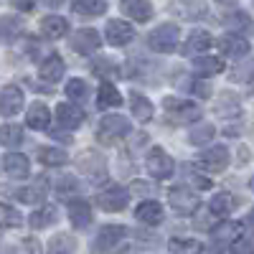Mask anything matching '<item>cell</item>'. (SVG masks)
<instances>
[{"label":"cell","instance_id":"6da1fadb","mask_svg":"<svg viewBox=\"0 0 254 254\" xmlns=\"http://www.w3.org/2000/svg\"><path fill=\"white\" fill-rule=\"evenodd\" d=\"M127 132H130V120L122 117V115H107L102 117L99 127H97V135L102 142H115V140H122Z\"/></svg>","mask_w":254,"mask_h":254},{"label":"cell","instance_id":"7a4b0ae2","mask_svg":"<svg viewBox=\"0 0 254 254\" xmlns=\"http://www.w3.org/2000/svg\"><path fill=\"white\" fill-rule=\"evenodd\" d=\"M178 36H181L178 26L165 23V26H158L150 36H147V44H150V49L158 51V54H171L178 46Z\"/></svg>","mask_w":254,"mask_h":254},{"label":"cell","instance_id":"3957f363","mask_svg":"<svg viewBox=\"0 0 254 254\" xmlns=\"http://www.w3.org/2000/svg\"><path fill=\"white\" fill-rule=\"evenodd\" d=\"M145 168H147V173H150L153 178H171L173 171H176V163L163 147H153L150 155H147V160H145Z\"/></svg>","mask_w":254,"mask_h":254},{"label":"cell","instance_id":"277c9868","mask_svg":"<svg viewBox=\"0 0 254 254\" xmlns=\"http://www.w3.org/2000/svg\"><path fill=\"white\" fill-rule=\"evenodd\" d=\"M163 107H165V112H168V115H171V120H176V122H190V120H198V117H201L198 104L188 102V99L165 97Z\"/></svg>","mask_w":254,"mask_h":254},{"label":"cell","instance_id":"5b68a950","mask_svg":"<svg viewBox=\"0 0 254 254\" xmlns=\"http://www.w3.org/2000/svg\"><path fill=\"white\" fill-rule=\"evenodd\" d=\"M168 201H171V206L178 211V214H183V216L196 214V208H198V196H196L190 188H186V186H176V188H171V193H168Z\"/></svg>","mask_w":254,"mask_h":254},{"label":"cell","instance_id":"8992f818","mask_svg":"<svg viewBox=\"0 0 254 254\" xmlns=\"http://www.w3.org/2000/svg\"><path fill=\"white\" fill-rule=\"evenodd\" d=\"M211 237H214V249L229 247V244H234L242 237V224H237V221H219L214 229H211Z\"/></svg>","mask_w":254,"mask_h":254},{"label":"cell","instance_id":"52a82bcc","mask_svg":"<svg viewBox=\"0 0 254 254\" xmlns=\"http://www.w3.org/2000/svg\"><path fill=\"white\" fill-rule=\"evenodd\" d=\"M104 36H107V44L112 46H127L135 36V28L130 23H125V20H107Z\"/></svg>","mask_w":254,"mask_h":254},{"label":"cell","instance_id":"ba28073f","mask_svg":"<svg viewBox=\"0 0 254 254\" xmlns=\"http://www.w3.org/2000/svg\"><path fill=\"white\" fill-rule=\"evenodd\" d=\"M20 110H23V92H20V87H15V84L3 87V92H0V112L5 117H15Z\"/></svg>","mask_w":254,"mask_h":254},{"label":"cell","instance_id":"9c48e42d","mask_svg":"<svg viewBox=\"0 0 254 254\" xmlns=\"http://www.w3.org/2000/svg\"><path fill=\"white\" fill-rule=\"evenodd\" d=\"M127 201H130V196H127V190L120 188V186H112V188L102 190V193L97 196L99 208L110 211V214H115V211H122V208L127 206Z\"/></svg>","mask_w":254,"mask_h":254},{"label":"cell","instance_id":"30bf717a","mask_svg":"<svg viewBox=\"0 0 254 254\" xmlns=\"http://www.w3.org/2000/svg\"><path fill=\"white\" fill-rule=\"evenodd\" d=\"M99 33L97 31H92V28H81V31H76L74 36H71V49L76 51V54H81V56H89V54H94L97 49H99Z\"/></svg>","mask_w":254,"mask_h":254},{"label":"cell","instance_id":"8fae6325","mask_svg":"<svg viewBox=\"0 0 254 254\" xmlns=\"http://www.w3.org/2000/svg\"><path fill=\"white\" fill-rule=\"evenodd\" d=\"M79 171L87 176V178H94V181H104L107 178V163H104L102 155H81L79 158Z\"/></svg>","mask_w":254,"mask_h":254},{"label":"cell","instance_id":"7c38bea8","mask_svg":"<svg viewBox=\"0 0 254 254\" xmlns=\"http://www.w3.org/2000/svg\"><path fill=\"white\" fill-rule=\"evenodd\" d=\"M125 234H127V229L125 226H104V229H99V234H97V242H94V249H99V252H104V249H115L122 239H125Z\"/></svg>","mask_w":254,"mask_h":254},{"label":"cell","instance_id":"4fadbf2b","mask_svg":"<svg viewBox=\"0 0 254 254\" xmlns=\"http://www.w3.org/2000/svg\"><path fill=\"white\" fill-rule=\"evenodd\" d=\"M122 13L130 15L132 20H137V23H147L153 15V5L147 3V0H122L120 3Z\"/></svg>","mask_w":254,"mask_h":254},{"label":"cell","instance_id":"5bb4252c","mask_svg":"<svg viewBox=\"0 0 254 254\" xmlns=\"http://www.w3.org/2000/svg\"><path fill=\"white\" fill-rule=\"evenodd\" d=\"M135 219L142 221L145 226H158L163 221V206L158 201H142L135 208Z\"/></svg>","mask_w":254,"mask_h":254},{"label":"cell","instance_id":"9a60e30c","mask_svg":"<svg viewBox=\"0 0 254 254\" xmlns=\"http://www.w3.org/2000/svg\"><path fill=\"white\" fill-rule=\"evenodd\" d=\"M3 168H5V173L10 178H26L31 173V163L26 155H20V153H8L3 158Z\"/></svg>","mask_w":254,"mask_h":254},{"label":"cell","instance_id":"2e32d148","mask_svg":"<svg viewBox=\"0 0 254 254\" xmlns=\"http://www.w3.org/2000/svg\"><path fill=\"white\" fill-rule=\"evenodd\" d=\"M201 165H206L208 171H214V173L224 171V168L229 165V150H226L224 145L211 147V150H206V153L201 155Z\"/></svg>","mask_w":254,"mask_h":254},{"label":"cell","instance_id":"e0dca14e","mask_svg":"<svg viewBox=\"0 0 254 254\" xmlns=\"http://www.w3.org/2000/svg\"><path fill=\"white\" fill-rule=\"evenodd\" d=\"M69 219L76 229H87L92 224V206L87 201H81V198L71 201L69 203Z\"/></svg>","mask_w":254,"mask_h":254},{"label":"cell","instance_id":"ac0fdd59","mask_svg":"<svg viewBox=\"0 0 254 254\" xmlns=\"http://www.w3.org/2000/svg\"><path fill=\"white\" fill-rule=\"evenodd\" d=\"M211 44H214V38H211L208 31H193L188 36L186 46H183V54L186 56H196V54H203L206 49H211Z\"/></svg>","mask_w":254,"mask_h":254},{"label":"cell","instance_id":"d6986e66","mask_svg":"<svg viewBox=\"0 0 254 254\" xmlns=\"http://www.w3.org/2000/svg\"><path fill=\"white\" fill-rule=\"evenodd\" d=\"M56 122L61 127H79L84 122V112L76 107V104H59L56 107Z\"/></svg>","mask_w":254,"mask_h":254},{"label":"cell","instance_id":"ffe728a7","mask_svg":"<svg viewBox=\"0 0 254 254\" xmlns=\"http://www.w3.org/2000/svg\"><path fill=\"white\" fill-rule=\"evenodd\" d=\"M64 71H66V64H64L61 56H49L38 66V76L44 79V81H59L64 76Z\"/></svg>","mask_w":254,"mask_h":254},{"label":"cell","instance_id":"44dd1931","mask_svg":"<svg viewBox=\"0 0 254 254\" xmlns=\"http://www.w3.org/2000/svg\"><path fill=\"white\" fill-rule=\"evenodd\" d=\"M219 49H221L224 56H234V59L249 56V44H247L244 38H239V36H226V38H221V41H219Z\"/></svg>","mask_w":254,"mask_h":254},{"label":"cell","instance_id":"7402d4cb","mask_svg":"<svg viewBox=\"0 0 254 254\" xmlns=\"http://www.w3.org/2000/svg\"><path fill=\"white\" fill-rule=\"evenodd\" d=\"M28 127H33V130H46L49 122H51V112L44 102H36L28 107V117H26Z\"/></svg>","mask_w":254,"mask_h":254},{"label":"cell","instance_id":"603a6c76","mask_svg":"<svg viewBox=\"0 0 254 254\" xmlns=\"http://www.w3.org/2000/svg\"><path fill=\"white\" fill-rule=\"evenodd\" d=\"M193 69L198 71V76H214V74L224 71V61L216 59V56H201V54H196L193 56Z\"/></svg>","mask_w":254,"mask_h":254},{"label":"cell","instance_id":"cb8c5ba5","mask_svg":"<svg viewBox=\"0 0 254 254\" xmlns=\"http://www.w3.org/2000/svg\"><path fill=\"white\" fill-rule=\"evenodd\" d=\"M41 31L49 38H61V36L69 33V20L61 18V15H46L41 20Z\"/></svg>","mask_w":254,"mask_h":254},{"label":"cell","instance_id":"d4e9b609","mask_svg":"<svg viewBox=\"0 0 254 254\" xmlns=\"http://www.w3.org/2000/svg\"><path fill=\"white\" fill-rule=\"evenodd\" d=\"M120 102H122V97H120V92H117L115 84L102 81V87H99V92H97V104H99V107H117Z\"/></svg>","mask_w":254,"mask_h":254},{"label":"cell","instance_id":"484cf974","mask_svg":"<svg viewBox=\"0 0 254 254\" xmlns=\"http://www.w3.org/2000/svg\"><path fill=\"white\" fill-rule=\"evenodd\" d=\"M214 135H216V127H214V125H211V122H198V125L190 127L188 142H190V145H203V142H208Z\"/></svg>","mask_w":254,"mask_h":254},{"label":"cell","instance_id":"4316f807","mask_svg":"<svg viewBox=\"0 0 254 254\" xmlns=\"http://www.w3.org/2000/svg\"><path fill=\"white\" fill-rule=\"evenodd\" d=\"M44 196H46V181L44 178H38L33 186L18 190V198L23 203H38V201H44Z\"/></svg>","mask_w":254,"mask_h":254},{"label":"cell","instance_id":"83f0119b","mask_svg":"<svg viewBox=\"0 0 254 254\" xmlns=\"http://www.w3.org/2000/svg\"><path fill=\"white\" fill-rule=\"evenodd\" d=\"M234 206H237V201H234L231 193H216L214 198H211V203H208V208L214 211L216 216H229L231 211H234Z\"/></svg>","mask_w":254,"mask_h":254},{"label":"cell","instance_id":"f1b7e54d","mask_svg":"<svg viewBox=\"0 0 254 254\" xmlns=\"http://www.w3.org/2000/svg\"><path fill=\"white\" fill-rule=\"evenodd\" d=\"M130 107H132V112H135V117L140 120V122H150L153 120V104L147 102V97H142V94H132V99H130Z\"/></svg>","mask_w":254,"mask_h":254},{"label":"cell","instance_id":"f546056e","mask_svg":"<svg viewBox=\"0 0 254 254\" xmlns=\"http://www.w3.org/2000/svg\"><path fill=\"white\" fill-rule=\"evenodd\" d=\"M0 142L5 147H18L23 142V127L20 125H3L0 127Z\"/></svg>","mask_w":254,"mask_h":254},{"label":"cell","instance_id":"4dcf8cb0","mask_svg":"<svg viewBox=\"0 0 254 254\" xmlns=\"http://www.w3.org/2000/svg\"><path fill=\"white\" fill-rule=\"evenodd\" d=\"M71 5L79 15H102L104 10H107V3H104V0H74Z\"/></svg>","mask_w":254,"mask_h":254},{"label":"cell","instance_id":"1f68e13d","mask_svg":"<svg viewBox=\"0 0 254 254\" xmlns=\"http://www.w3.org/2000/svg\"><path fill=\"white\" fill-rule=\"evenodd\" d=\"M56 221V208L54 206H44V208H38L31 214V226L33 229H46Z\"/></svg>","mask_w":254,"mask_h":254},{"label":"cell","instance_id":"d6a6232c","mask_svg":"<svg viewBox=\"0 0 254 254\" xmlns=\"http://www.w3.org/2000/svg\"><path fill=\"white\" fill-rule=\"evenodd\" d=\"M36 155H38L41 163H46V165H64L66 163V153L56 150V147H38Z\"/></svg>","mask_w":254,"mask_h":254},{"label":"cell","instance_id":"836d02e7","mask_svg":"<svg viewBox=\"0 0 254 254\" xmlns=\"http://www.w3.org/2000/svg\"><path fill=\"white\" fill-rule=\"evenodd\" d=\"M76 249V239H71L69 234H59L49 242V252H74Z\"/></svg>","mask_w":254,"mask_h":254},{"label":"cell","instance_id":"e575fe53","mask_svg":"<svg viewBox=\"0 0 254 254\" xmlns=\"http://www.w3.org/2000/svg\"><path fill=\"white\" fill-rule=\"evenodd\" d=\"M18 224H20L18 211H13V208L5 206V203H0V226H3V229H10V226H18Z\"/></svg>","mask_w":254,"mask_h":254},{"label":"cell","instance_id":"d590c367","mask_svg":"<svg viewBox=\"0 0 254 254\" xmlns=\"http://www.w3.org/2000/svg\"><path fill=\"white\" fill-rule=\"evenodd\" d=\"M18 28H20V18H15V15L0 18V38H10V36H15Z\"/></svg>","mask_w":254,"mask_h":254},{"label":"cell","instance_id":"8d00e7d4","mask_svg":"<svg viewBox=\"0 0 254 254\" xmlns=\"http://www.w3.org/2000/svg\"><path fill=\"white\" fill-rule=\"evenodd\" d=\"M94 74H97V76H117L120 69H117V64H112L110 59H99V61L94 64Z\"/></svg>","mask_w":254,"mask_h":254},{"label":"cell","instance_id":"74e56055","mask_svg":"<svg viewBox=\"0 0 254 254\" xmlns=\"http://www.w3.org/2000/svg\"><path fill=\"white\" fill-rule=\"evenodd\" d=\"M219 219H221V216H216L214 211L208 208L206 214H201V216L196 219V229H201V231H211V229H214V226L219 224Z\"/></svg>","mask_w":254,"mask_h":254},{"label":"cell","instance_id":"f35d334b","mask_svg":"<svg viewBox=\"0 0 254 254\" xmlns=\"http://www.w3.org/2000/svg\"><path fill=\"white\" fill-rule=\"evenodd\" d=\"M66 97H71V99H84V97H87V84H84L81 79H71V81L66 84Z\"/></svg>","mask_w":254,"mask_h":254},{"label":"cell","instance_id":"ab89813d","mask_svg":"<svg viewBox=\"0 0 254 254\" xmlns=\"http://www.w3.org/2000/svg\"><path fill=\"white\" fill-rule=\"evenodd\" d=\"M168 249L171 252H201V244H196V242H171L168 244Z\"/></svg>","mask_w":254,"mask_h":254},{"label":"cell","instance_id":"60d3db41","mask_svg":"<svg viewBox=\"0 0 254 254\" xmlns=\"http://www.w3.org/2000/svg\"><path fill=\"white\" fill-rule=\"evenodd\" d=\"M74 188H76V178L71 176H61L56 181V190H74Z\"/></svg>","mask_w":254,"mask_h":254},{"label":"cell","instance_id":"b9f144b4","mask_svg":"<svg viewBox=\"0 0 254 254\" xmlns=\"http://www.w3.org/2000/svg\"><path fill=\"white\" fill-rule=\"evenodd\" d=\"M193 92L201 94V97H211V87L208 81H193Z\"/></svg>","mask_w":254,"mask_h":254},{"label":"cell","instance_id":"7bdbcfd3","mask_svg":"<svg viewBox=\"0 0 254 254\" xmlns=\"http://www.w3.org/2000/svg\"><path fill=\"white\" fill-rule=\"evenodd\" d=\"M249 249H252V242L249 239H244V244H237L234 247V252H249Z\"/></svg>","mask_w":254,"mask_h":254},{"label":"cell","instance_id":"ee69618b","mask_svg":"<svg viewBox=\"0 0 254 254\" xmlns=\"http://www.w3.org/2000/svg\"><path fill=\"white\" fill-rule=\"evenodd\" d=\"M23 247H26V249H31V252H38V244H33V242H26Z\"/></svg>","mask_w":254,"mask_h":254},{"label":"cell","instance_id":"f6af8a7d","mask_svg":"<svg viewBox=\"0 0 254 254\" xmlns=\"http://www.w3.org/2000/svg\"><path fill=\"white\" fill-rule=\"evenodd\" d=\"M219 3H226L229 5V3H237V0H219Z\"/></svg>","mask_w":254,"mask_h":254}]
</instances>
